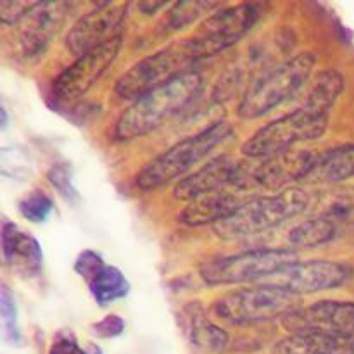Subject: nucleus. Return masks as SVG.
Here are the masks:
<instances>
[{
    "label": "nucleus",
    "instance_id": "obj_5",
    "mask_svg": "<svg viewBox=\"0 0 354 354\" xmlns=\"http://www.w3.org/2000/svg\"><path fill=\"white\" fill-rule=\"evenodd\" d=\"M203 61L194 41L189 38L169 44L135 62L116 82L114 92L123 100H137L151 90L194 71Z\"/></svg>",
    "mask_w": 354,
    "mask_h": 354
},
{
    "label": "nucleus",
    "instance_id": "obj_24",
    "mask_svg": "<svg viewBox=\"0 0 354 354\" xmlns=\"http://www.w3.org/2000/svg\"><path fill=\"white\" fill-rule=\"evenodd\" d=\"M90 294L99 306L106 308L130 294V282L120 268L111 265L100 266L99 272L86 282Z\"/></svg>",
    "mask_w": 354,
    "mask_h": 354
},
{
    "label": "nucleus",
    "instance_id": "obj_3",
    "mask_svg": "<svg viewBox=\"0 0 354 354\" xmlns=\"http://www.w3.org/2000/svg\"><path fill=\"white\" fill-rule=\"evenodd\" d=\"M234 135V127L228 121L220 120L204 130L176 142L165 152L152 159L135 176V183L142 190H156L175 180L190 175L197 165L207 159L214 149Z\"/></svg>",
    "mask_w": 354,
    "mask_h": 354
},
{
    "label": "nucleus",
    "instance_id": "obj_11",
    "mask_svg": "<svg viewBox=\"0 0 354 354\" xmlns=\"http://www.w3.org/2000/svg\"><path fill=\"white\" fill-rule=\"evenodd\" d=\"M353 275L354 270L348 263L332 261V259H311V261L292 263L261 283L299 297L306 294L339 289L346 286L353 279Z\"/></svg>",
    "mask_w": 354,
    "mask_h": 354
},
{
    "label": "nucleus",
    "instance_id": "obj_21",
    "mask_svg": "<svg viewBox=\"0 0 354 354\" xmlns=\"http://www.w3.org/2000/svg\"><path fill=\"white\" fill-rule=\"evenodd\" d=\"M273 354H354V334H289Z\"/></svg>",
    "mask_w": 354,
    "mask_h": 354
},
{
    "label": "nucleus",
    "instance_id": "obj_2",
    "mask_svg": "<svg viewBox=\"0 0 354 354\" xmlns=\"http://www.w3.org/2000/svg\"><path fill=\"white\" fill-rule=\"evenodd\" d=\"M311 192L294 185L270 196H252L228 220L213 227L214 234L225 241L249 239L266 234L286 221L310 213Z\"/></svg>",
    "mask_w": 354,
    "mask_h": 354
},
{
    "label": "nucleus",
    "instance_id": "obj_7",
    "mask_svg": "<svg viewBox=\"0 0 354 354\" xmlns=\"http://www.w3.org/2000/svg\"><path fill=\"white\" fill-rule=\"evenodd\" d=\"M297 251L286 248H259L206 261L199 275L207 286L265 282L286 266L299 261Z\"/></svg>",
    "mask_w": 354,
    "mask_h": 354
},
{
    "label": "nucleus",
    "instance_id": "obj_17",
    "mask_svg": "<svg viewBox=\"0 0 354 354\" xmlns=\"http://www.w3.org/2000/svg\"><path fill=\"white\" fill-rule=\"evenodd\" d=\"M354 178V144H344L315 154L303 185L334 187Z\"/></svg>",
    "mask_w": 354,
    "mask_h": 354
},
{
    "label": "nucleus",
    "instance_id": "obj_18",
    "mask_svg": "<svg viewBox=\"0 0 354 354\" xmlns=\"http://www.w3.org/2000/svg\"><path fill=\"white\" fill-rule=\"evenodd\" d=\"M248 201V199H245ZM241 194L232 190H220V192L207 194L199 199L187 203L182 213L178 214V221L189 227H204L213 225L216 227L221 221L228 220L232 214L239 211V207L245 203Z\"/></svg>",
    "mask_w": 354,
    "mask_h": 354
},
{
    "label": "nucleus",
    "instance_id": "obj_25",
    "mask_svg": "<svg viewBox=\"0 0 354 354\" xmlns=\"http://www.w3.org/2000/svg\"><path fill=\"white\" fill-rule=\"evenodd\" d=\"M344 86L346 82L341 73L335 71V69H325L318 75L317 82L308 92L303 106L318 111V113L330 114L332 107L335 106L341 93L344 92Z\"/></svg>",
    "mask_w": 354,
    "mask_h": 354
},
{
    "label": "nucleus",
    "instance_id": "obj_26",
    "mask_svg": "<svg viewBox=\"0 0 354 354\" xmlns=\"http://www.w3.org/2000/svg\"><path fill=\"white\" fill-rule=\"evenodd\" d=\"M223 3L218 2H176L171 3L168 10V16L165 17V31L166 33H173V31H180L183 28L190 26L192 23H196L197 19H201L203 16H209L214 10L220 9Z\"/></svg>",
    "mask_w": 354,
    "mask_h": 354
},
{
    "label": "nucleus",
    "instance_id": "obj_23",
    "mask_svg": "<svg viewBox=\"0 0 354 354\" xmlns=\"http://www.w3.org/2000/svg\"><path fill=\"white\" fill-rule=\"evenodd\" d=\"M335 223L320 216H308L304 221L292 225L286 235V249L317 248L334 239Z\"/></svg>",
    "mask_w": 354,
    "mask_h": 354
},
{
    "label": "nucleus",
    "instance_id": "obj_13",
    "mask_svg": "<svg viewBox=\"0 0 354 354\" xmlns=\"http://www.w3.org/2000/svg\"><path fill=\"white\" fill-rule=\"evenodd\" d=\"M130 3H97L92 10L80 16L69 28L66 47L73 55L86 54L99 45L123 35Z\"/></svg>",
    "mask_w": 354,
    "mask_h": 354
},
{
    "label": "nucleus",
    "instance_id": "obj_1",
    "mask_svg": "<svg viewBox=\"0 0 354 354\" xmlns=\"http://www.w3.org/2000/svg\"><path fill=\"white\" fill-rule=\"evenodd\" d=\"M203 85V75L194 69L138 97L118 116L113 131L114 140L131 142L152 133L194 102Z\"/></svg>",
    "mask_w": 354,
    "mask_h": 354
},
{
    "label": "nucleus",
    "instance_id": "obj_20",
    "mask_svg": "<svg viewBox=\"0 0 354 354\" xmlns=\"http://www.w3.org/2000/svg\"><path fill=\"white\" fill-rule=\"evenodd\" d=\"M180 322H182V327L190 342L196 344L197 348L204 349V351H225L228 342H230L228 332L207 317L206 310L201 306V303L187 304L180 315Z\"/></svg>",
    "mask_w": 354,
    "mask_h": 354
},
{
    "label": "nucleus",
    "instance_id": "obj_4",
    "mask_svg": "<svg viewBox=\"0 0 354 354\" xmlns=\"http://www.w3.org/2000/svg\"><path fill=\"white\" fill-rule=\"evenodd\" d=\"M315 66L313 52H301L268 69L244 92L237 107L239 118L256 120L294 99L310 83Z\"/></svg>",
    "mask_w": 354,
    "mask_h": 354
},
{
    "label": "nucleus",
    "instance_id": "obj_22",
    "mask_svg": "<svg viewBox=\"0 0 354 354\" xmlns=\"http://www.w3.org/2000/svg\"><path fill=\"white\" fill-rule=\"evenodd\" d=\"M354 213V185H334L311 192L310 216H320L337 223Z\"/></svg>",
    "mask_w": 354,
    "mask_h": 354
},
{
    "label": "nucleus",
    "instance_id": "obj_32",
    "mask_svg": "<svg viewBox=\"0 0 354 354\" xmlns=\"http://www.w3.org/2000/svg\"><path fill=\"white\" fill-rule=\"evenodd\" d=\"M104 265H106V263H104L102 256L97 254V252L92 251V249H86V251H83L82 254L76 258L75 272L78 273L85 282H88V280L99 272L100 266Z\"/></svg>",
    "mask_w": 354,
    "mask_h": 354
},
{
    "label": "nucleus",
    "instance_id": "obj_28",
    "mask_svg": "<svg viewBox=\"0 0 354 354\" xmlns=\"http://www.w3.org/2000/svg\"><path fill=\"white\" fill-rule=\"evenodd\" d=\"M0 313H2V324L7 341H10L12 344H19L21 332L19 322H17V306L12 294L6 286H2V290H0Z\"/></svg>",
    "mask_w": 354,
    "mask_h": 354
},
{
    "label": "nucleus",
    "instance_id": "obj_30",
    "mask_svg": "<svg viewBox=\"0 0 354 354\" xmlns=\"http://www.w3.org/2000/svg\"><path fill=\"white\" fill-rule=\"evenodd\" d=\"M35 2H19V0H2L0 2V19L3 26L19 24L33 9Z\"/></svg>",
    "mask_w": 354,
    "mask_h": 354
},
{
    "label": "nucleus",
    "instance_id": "obj_16",
    "mask_svg": "<svg viewBox=\"0 0 354 354\" xmlns=\"http://www.w3.org/2000/svg\"><path fill=\"white\" fill-rule=\"evenodd\" d=\"M239 168H241V161L232 156L225 154L209 159L199 169L176 182L173 196L183 203H192L207 194L228 190V187H235Z\"/></svg>",
    "mask_w": 354,
    "mask_h": 354
},
{
    "label": "nucleus",
    "instance_id": "obj_27",
    "mask_svg": "<svg viewBox=\"0 0 354 354\" xmlns=\"http://www.w3.org/2000/svg\"><path fill=\"white\" fill-rule=\"evenodd\" d=\"M21 216L24 220L31 221V223H45L50 218L52 211H54V201L47 196V194L35 190L24 196L17 204Z\"/></svg>",
    "mask_w": 354,
    "mask_h": 354
},
{
    "label": "nucleus",
    "instance_id": "obj_15",
    "mask_svg": "<svg viewBox=\"0 0 354 354\" xmlns=\"http://www.w3.org/2000/svg\"><path fill=\"white\" fill-rule=\"evenodd\" d=\"M73 7L75 3L71 2H35L33 9L19 23L21 54L26 59L44 54L66 24Z\"/></svg>",
    "mask_w": 354,
    "mask_h": 354
},
{
    "label": "nucleus",
    "instance_id": "obj_6",
    "mask_svg": "<svg viewBox=\"0 0 354 354\" xmlns=\"http://www.w3.org/2000/svg\"><path fill=\"white\" fill-rule=\"evenodd\" d=\"M328 130V114L306 106L270 121L258 128L242 144V154L248 159H261L292 151L296 145L318 140Z\"/></svg>",
    "mask_w": 354,
    "mask_h": 354
},
{
    "label": "nucleus",
    "instance_id": "obj_9",
    "mask_svg": "<svg viewBox=\"0 0 354 354\" xmlns=\"http://www.w3.org/2000/svg\"><path fill=\"white\" fill-rule=\"evenodd\" d=\"M313 159L315 152L294 149L270 158L245 159L241 161L234 189L235 192H282L301 183Z\"/></svg>",
    "mask_w": 354,
    "mask_h": 354
},
{
    "label": "nucleus",
    "instance_id": "obj_33",
    "mask_svg": "<svg viewBox=\"0 0 354 354\" xmlns=\"http://www.w3.org/2000/svg\"><path fill=\"white\" fill-rule=\"evenodd\" d=\"M92 330L100 339H114L124 332V322L118 315H107L106 318L92 325Z\"/></svg>",
    "mask_w": 354,
    "mask_h": 354
},
{
    "label": "nucleus",
    "instance_id": "obj_14",
    "mask_svg": "<svg viewBox=\"0 0 354 354\" xmlns=\"http://www.w3.org/2000/svg\"><path fill=\"white\" fill-rule=\"evenodd\" d=\"M289 334H354V301H317L280 320Z\"/></svg>",
    "mask_w": 354,
    "mask_h": 354
},
{
    "label": "nucleus",
    "instance_id": "obj_12",
    "mask_svg": "<svg viewBox=\"0 0 354 354\" xmlns=\"http://www.w3.org/2000/svg\"><path fill=\"white\" fill-rule=\"evenodd\" d=\"M121 47H123V35L76 57V61L54 80L55 99L62 102H73L85 97L113 66Z\"/></svg>",
    "mask_w": 354,
    "mask_h": 354
},
{
    "label": "nucleus",
    "instance_id": "obj_10",
    "mask_svg": "<svg viewBox=\"0 0 354 354\" xmlns=\"http://www.w3.org/2000/svg\"><path fill=\"white\" fill-rule=\"evenodd\" d=\"M263 14L261 3H235L221 6L199 24L190 40L196 45L201 59L214 57L241 41Z\"/></svg>",
    "mask_w": 354,
    "mask_h": 354
},
{
    "label": "nucleus",
    "instance_id": "obj_8",
    "mask_svg": "<svg viewBox=\"0 0 354 354\" xmlns=\"http://www.w3.org/2000/svg\"><path fill=\"white\" fill-rule=\"evenodd\" d=\"M299 308V297L261 283L232 290L213 303V313L235 327H249L265 322L282 320Z\"/></svg>",
    "mask_w": 354,
    "mask_h": 354
},
{
    "label": "nucleus",
    "instance_id": "obj_31",
    "mask_svg": "<svg viewBox=\"0 0 354 354\" xmlns=\"http://www.w3.org/2000/svg\"><path fill=\"white\" fill-rule=\"evenodd\" d=\"M10 165H16V168H12V178H24L26 175H30V158L24 154V151H19L16 147L3 149L2 151V169L10 168Z\"/></svg>",
    "mask_w": 354,
    "mask_h": 354
},
{
    "label": "nucleus",
    "instance_id": "obj_35",
    "mask_svg": "<svg viewBox=\"0 0 354 354\" xmlns=\"http://www.w3.org/2000/svg\"><path fill=\"white\" fill-rule=\"evenodd\" d=\"M166 7H171V3L166 2H140L138 3V9L144 14H154L156 10L166 9Z\"/></svg>",
    "mask_w": 354,
    "mask_h": 354
},
{
    "label": "nucleus",
    "instance_id": "obj_19",
    "mask_svg": "<svg viewBox=\"0 0 354 354\" xmlns=\"http://www.w3.org/2000/svg\"><path fill=\"white\" fill-rule=\"evenodd\" d=\"M2 254L7 265L28 275H38L44 265V252L37 239L7 220L2 223Z\"/></svg>",
    "mask_w": 354,
    "mask_h": 354
},
{
    "label": "nucleus",
    "instance_id": "obj_36",
    "mask_svg": "<svg viewBox=\"0 0 354 354\" xmlns=\"http://www.w3.org/2000/svg\"><path fill=\"white\" fill-rule=\"evenodd\" d=\"M0 114H2V128H6L7 127V111L3 109H0Z\"/></svg>",
    "mask_w": 354,
    "mask_h": 354
},
{
    "label": "nucleus",
    "instance_id": "obj_29",
    "mask_svg": "<svg viewBox=\"0 0 354 354\" xmlns=\"http://www.w3.org/2000/svg\"><path fill=\"white\" fill-rule=\"evenodd\" d=\"M47 178L50 182V185L54 187L59 192V196L64 197L68 203H78L80 194L76 190V187L73 185L71 175H69V169L64 165H54L50 168V171L47 173Z\"/></svg>",
    "mask_w": 354,
    "mask_h": 354
},
{
    "label": "nucleus",
    "instance_id": "obj_34",
    "mask_svg": "<svg viewBox=\"0 0 354 354\" xmlns=\"http://www.w3.org/2000/svg\"><path fill=\"white\" fill-rule=\"evenodd\" d=\"M48 354H86V351L80 348L75 335L61 332L52 341L50 348H48Z\"/></svg>",
    "mask_w": 354,
    "mask_h": 354
}]
</instances>
